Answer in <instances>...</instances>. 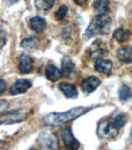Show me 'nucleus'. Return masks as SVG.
I'll return each mask as SVG.
<instances>
[{
    "label": "nucleus",
    "mask_w": 132,
    "mask_h": 150,
    "mask_svg": "<svg viewBox=\"0 0 132 150\" xmlns=\"http://www.w3.org/2000/svg\"><path fill=\"white\" fill-rule=\"evenodd\" d=\"M127 121L126 115L120 113L116 115L115 117H112L109 121H102L98 124V129H97V134L99 138H116L120 128L125 126V123Z\"/></svg>",
    "instance_id": "f03ea898"
},
{
    "label": "nucleus",
    "mask_w": 132,
    "mask_h": 150,
    "mask_svg": "<svg viewBox=\"0 0 132 150\" xmlns=\"http://www.w3.org/2000/svg\"><path fill=\"white\" fill-rule=\"evenodd\" d=\"M17 1H18V0H9V4H15Z\"/></svg>",
    "instance_id": "cd10ccee"
},
{
    "label": "nucleus",
    "mask_w": 132,
    "mask_h": 150,
    "mask_svg": "<svg viewBox=\"0 0 132 150\" xmlns=\"http://www.w3.org/2000/svg\"><path fill=\"white\" fill-rule=\"evenodd\" d=\"M94 68H96L97 71L102 73V74H110L112 70V62L109 59L98 58L94 62Z\"/></svg>",
    "instance_id": "9d476101"
},
{
    "label": "nucleus",
    "mask_w": 132,
    "mask_h": 150,
    "mask_svg": "<svg viewBox=\"0 0 132 150\" xmlns=\"http://www.w3.org/2000/svg\"><path fill=\"white\" fill-rule=\"evenodd\" d=\"M9 108V102L5 100H0V112H4Z\"/></svg>",
    "instance_id": "5701e85b"
},
{
    "label": "nucleus",
    "mask_w": 132,
    "mask_h": 150,
    "mask_svg": "<svg viewBox=\"0 0 132 150\" xmlns=\"http://www.w3.org/2000/svg\"><path fill=\"white\" fill-rule=\"evenodd\" d=\"M99 85H100V79L99 78H97V76H89V78H87V79H85L82 81L81 87H82L83 92L91 93V92H93L94 90H96Z\"/></svg>",
    "instance_id": "1a4fd4ad"
},
{
    "label": "nucleus",
    "mask_w": 132,
    "mask_h": 150,
    "mask_svg": "<svg viewBox=\"0 0 132 150\" xmlns=\"http://www.w3.org/2000/svg\"><path fill=\"white\" fill-rule=\"evenodd\" d=\"M59 89L67 98H76L77 95H78L77 89L70 83H61L59 85Z\"/></svg>",
    "instance_id": "ddd939ff"
},
{
    "label": "nucleus",
    "mask_w": 132,
    "mask_h": 150,
    "mask_svg": "<svg viewBox=\"0 0 132 150\" xmlns=\"http://www.w3.org/2000/svg\"><path fill=\"white\" fill-rule=\"evenodd\" d=\"M6 40H8V36H6V32L3 27H0V48L5 46Z\"/></svg>",
    "instance_id": "4be33fe9"
},
{
    "label": "nucleus",
    "mask_w": 132,
    "mask_h": 150,
    "mask_svg": "<svg viewBox=\"0 0 132 150\" xmlns=\"http://www.w3.org/2000/svg\"><path fill=\"white\" fill-rule=\"evenodd\" d=\"M5 90H6V83L3 79H0V93H3Z\"/></svg>",
    "instance_id": "b1692460"
},
{
    "label": "nucleus",
    "mask_w": 132,
    "mask_h": 150,
    "mask_svg": "<svg viewBox=\"0 0 132 150\" xmlns=\"http://www.w3.org/2000/svg\"><path fill=\"white\" fill-rule=\"evenodd\" d=\"M61 70L58 67H55L54 64H49L45 68V76L50 80V81H58L61 78Z\"/></svg>",
    "instance_id": "2eb2a0df"
},
{
    "label": "nucleus",
    "mask_w": 132,
    "mask_h": 150,
    "mask_svg": "<svg viewBox=\"0 0 132 150\" xmlns=\"http://www.w3.org/2000/svg\"><path fill=\"white\" fill-rule=\"evenodd\" d=\"M32 86V81L28 79H18L16 83L11 86L10 93L11 95H20V93L26 92L28 89H31Z\"/></svg>",
    "instance_id": "0eeeda50"
},
{
    "label": "nucleus",
    "mask_w": 132,
    "mask_h": 150,
    "mask_svg": "<svg viewBox=\"0 0 132 150\" xmlns=\"http://www.w3.org/2000/svg\"><path fill=\"white\" fill-rule=\"evenodd\" d=\"M9 148V144L4 140H0V150H8Z\"/></svg>",
    "instance_id": "393cba45"
},
{
    "label": "nucleus",
    "mask_w": 132,
    "mask_h": 150,
    "mask_svg": "<svg viewBox=\"0 0 132 150\" xmlns=\"http://www.w3.org/2000/svg\"><path fill=\"white\" fill-rule=\"evenodd\" d=\"M64 30H66V32H67V33H70V32H71V26H67V27L64 28ZM62 36H64V37H67L68 35H66V33H65V31H64V32H62Z\"/></svg>",
    "instance_id": "bb28decb"
},
{
    "label": "nucleus",
    "mask_w": 132,
    "mask_h": 150,
    "mask_svg": "<svg viewBox=\"0 0 132 150\" xmlns=\"http://www.w3.org/2000/svg\"><path fill=\"white\" fill-rule=\"evenodd\" d=\"M29 150H36V149H29Z\"/></svg>",
    "instance_id": "c756f323"
},
{
    "label": "nucleus",
    "mask_w": 132,
    "mask_h": 150,
    "mask_svg": "<svg viewBox=\"0 0 132 150\" xmlns=\"http://www.w3.org/2000/svg\"><path fill=\"white\" fill-rule=\"evenodd\" d=\"M38 142L44 150H58V142L50 132H43L39 135Z\"/></svg>",
    "instance_id": "423d86ee"
},
{
    "label": "nucleus",
    "mask_w": 132,
    "mask_h": 150,
    "mask_svg": "<svg viewBox=\"0 0 132 150\" xmlns=\"http://www.w3.org/2000/svg\"><path fill=\"white\" fill-rule=\"evenodd\" d=\"M60 137H61L62 142H64L65 146H66L68 150H77V149H78L80 143H78V140H77L76 138H75V135H73L72 130H71L70 128H64V129H61Z\"/></svg>",
    "instance_id": "39448f33"
},
{
    "label": "nucleus",
    "mask_w": 132,
    "mask_h": 150,
    "mask_svg": "<svg viewBox=\"0 0 132 150\" xmlns=\"http://www.w3.org/2000/svg\"><path fill=\"white\" fill-rule=\"evenodd\" d=\"M29 27L32 28L36 33H41V32H43V31L45 30L47 22H45V20H44L43 17L34 16V17H32L29 20Z\"/></svg>",
    "instance_id": "f8f14e48"
},
{
    "label": "nucleus",
    "mask_w": 132,
    "mask_h": 150,
    "mask_svg": "<svg viewBox=\"0 0 132 150\" xmlns=\"http://www.w3.org/2000/svg\"><path fill=\"white\" fill-rule=\"evenodd\" d=\"M92 110V107H73L71 110H68L66 112H54V113H49L44 117V123L47 126H61V124H65L67 122H71L76 118L83 116L87 112H89Z\"/></svg>",
    "instance_id": "f257e3e1"
},
{
    "label": "nucleus",
    "mask_w": 132,
    "mask_h": 150,
    "mask_svg": "<svg viewBox=\"0 0 132 150\" xmlns=\"http://www.w3.org/2000/svg\"><path fill=\"white\" fill-rule=\"evenodd\" d=\"M31 113V108L22 107L0 116V124H14L24 121Z\"/></svg>",
    "instance_id": "20e7f679"
},
{
    "label": "nucleus",
    "mask_w": 132,
    "mask_h": 150,
    "mask_svg": "<svg viewBox=\"0 0 132 150\" xmlns=\"http://www.w3.org/2000/svg\"><path fill=\"white\" fill-rule=\"evenodd\" d=\"M21 47L24 49H36L37 47V38L36 37H28V38H24L21 42Z\"/></svg>",
    "instance_id": "aec40b11"
},
{
    "label": "nucleus",
    "mask_w": 132,
    "mask_h": 150,
    "mask_svg": "<svg viewBox=\"0 0 132 150\" xmlns=\"http://www.w3.org/2000/svg\"><path fill=\"white\" fill-rule=\"evenodd\" d=\"M110 26H111L110 17H108L106 15L97 16L91 22L89 26H88V28L86 31V36L87 37H94L97 35H106L109 32Z\"/></svg>",
    "instance_id": "7ed1b4c3"
},
{
    "label": "nucleus",
    "mask_w": 132,
    "mask_h": 150,
    "mask_svg": "<svg viewBox=\"0 0 132 150\" xmlns=\"http://www.w3.org/2000/svg\"><path fill=\"white\" fill-rule=\"evenodd\" d=\"M18 70L22 74H29L33 70V60L26 54H22L18 57Z\"/></svg>",
    "instance_id": "6e6552de"
},
{
    "label": "nucleus",
    "mask_w": 132,
    "mask_h": 150,
    "mask_svg": "<svg viewBox=\"0 0 132 150\" xmlns=\"http://www.w3.org/2000/svg\"><path fill=\"white\" fill-rule=\"evenodd\" d=\"M130 142H132V130H131V133H130Z\"/></svg>",
    "instance_id": "c85d7f7f"
},
{
    "label": "nucleus",
    "mask_w": 132,
    "mask_h": 150,
    "mask_svg": "<svg viewBox=\"0 0 132 150\" xmlns=\"http://www.w3.org/2000/svg\"><path fill=\"white\" fill-rule=\"evenodd\" d=\"M73 1L76 3L77 5H81V6H82V5H85V4L87 3V0H73Z\"/></svg>",
    "instance_id": "a878e982"
},
{
    "label": "nucleus",
    "mask_w": 132,
    "mask_h": 150,
    "mask_svg": "<svg viewBox=\"0 0 132 150\" xmlns=\"http://www.w3.org/2000/svg\"><path fill=\"white\" fill-rule=\"evenodd\" d=\"M131 36V32L126 28H117L115 30L114 32V38L117 41V42H125L130 38Z\"/></svg>",
    "instance_id": "a211bd4d"
},
{
    "label": "nucleus",
    "mask_w": 132,
    "mask_h": 150,
    "mask_svg": "<svg viewBox=\"0 0 132 150\" xmlns=\"http://www.w3.org/2000/svg\"><path fill=\"white\" fill-rule=\"evenodd\" d=\"M110 8L109 0H94L93 3V9L96 11L97 16H103L106 15Z\"/></svg>",
    "instance_id": "9b49d317"
},
{
    "label": "nucleus",
    "mask_w": 132,
    "mask_h": 150,
    "mask_svg": "<svg viewBox=\"0 0 132 150\" xmlns=\"http://www.w3.org/2000/svg\"><path fill=\"white\" fill-rule=\"evenodd\" d=\"M119 97H120L121 101H129L132 97V90L127 85H122L121 89L119 90Z\"/></svg>",
    "instance_id": "6ab92c4d"
},
{
    "label": "nucleus",
    "mask_w": 132,
    "mask_h": 150,
    "mask_svg": "<svg viewBox=\"0 0 132 150\" xmlns=\"http://www.w3.org/2000/svg\"><path fill=\"white\" fill-rule=\"evenodd\" d=\"M55 0H34V5L38 10L48 11L54 6Z\"/></svg>",
    "instance_id": "f3484780"
},
{
    "label": "nucleus",
    "mask_w": 132,
    "mask_h": 150,
    "mask_svg": "<svg viewBox=\"0 0 132 150\" xmlns=\"http://www.w3.org/2000/svg\"><path fill=\"white\" fill-rule=\"evenodd\" d=\"M67 12H68V9H67V6L66 5H61L59 10L56 11V14H55V17L58 18L59 21H62V20H65V17L67 15Z\"/></svg>",
    "instance_id": "412c9836"
},
{
    "label": "nucleus",
    "mask_w": 132,
    "mask_h": 150,
    "mask_svg": "<svg viewBox=\"0 0 132 150\" xmlns=\"http://www.w3.org/2000/svg\"><path fill=\"white\" fill-rule=\"evenodd\" d=\"M61 74H64L67 78H72L76 74V69H75V64L72 63V60L70 58H64L62 59V71Z\"/></svg>",
    "instance_id": "4468645a"
},
{
    "label": "nucleus",
    "mask_w": 132,
    "mask_h": 150,
    "mask_svg": "<svg viewBox=\"0 0 132 150\" xmlns=\"http://www.w3.org/2000/svg\"><path fill=\"white\" fill-rule=\"evenodd\" d=\"M117 58L124 63H132V47H122L117 51Z\"/></svg>",
    "instance_id": "dca6fc26"
}]
</instances>
